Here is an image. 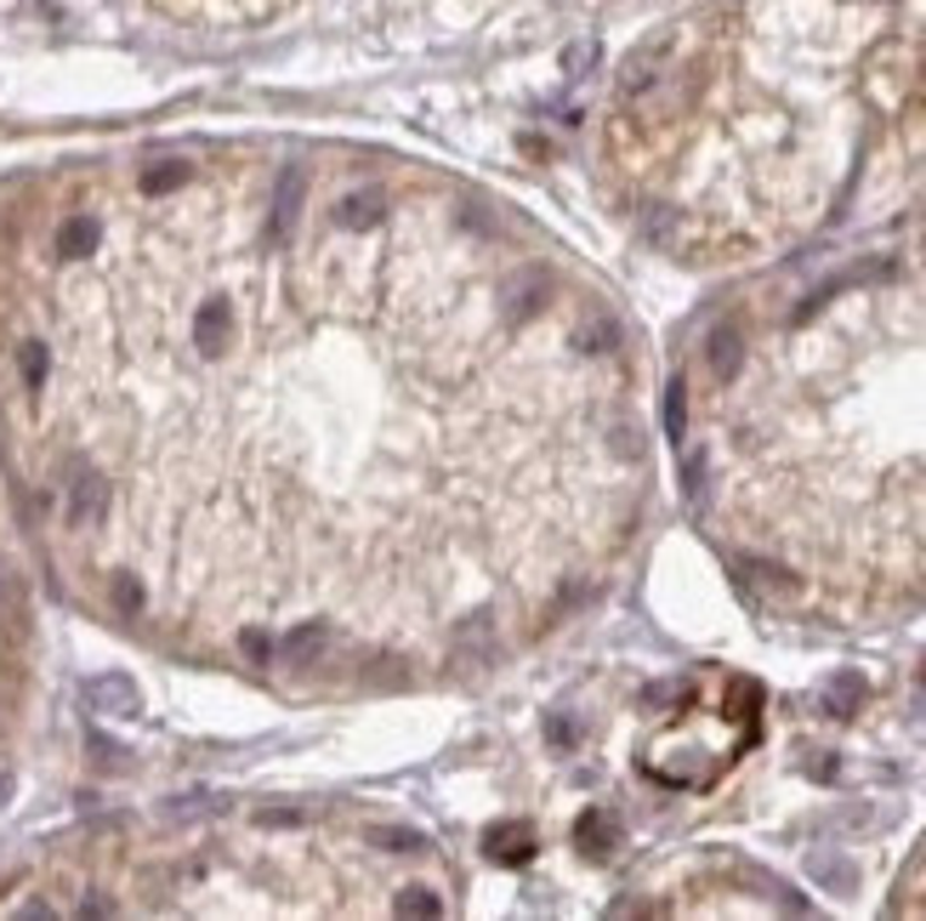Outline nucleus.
<instances>
[{"label":"nucleus","instance_id":"nucleus-6","mask_svg":"<svg viewBox=\"0 0 926 921\" xmlns=\"http://www.w3.org/2000/svg\"><path fill=\"white\" fill-rule=\"evenodd\" d=\"M393 910H404V915H432V910H437V899H426L421 888H410L404 899H393Z\"/></svg>","mask_w":926,"mask_h":921},{"label":"nucleus","instance_id":"nucleus-3","mask_svg":"<svg viewBox=\"0 0 926 921\" xmlns=\"http://www.w3.org/2000/svg\"><path fill=\"white\" fill-rule=\"evenodd\" d=\"M620 842V819L614 813H586V819H580V848H586V853H608Z\"/></svg>","mask_w":926,"mask_h":921},{"label":"nucleus","instance_id":"nucleus-7","mask_svg":"<svg viewBox=\"0 0 926 921\" xmlns=\"http://www.w3.org/2000/svg\"><path fill=\"white\" fill-rule=\"evenodd\" d=\"M665 427H671V439H682V381L671 387V399H665Z\"/></svg>","mask_w":926,"mask_h":921},{"label":"nucleus","instance_id":"nucleus-5","mask_svg":"<svg viewBox=\"0 0 926 921\" xmlns=\"http://www.w3.org/2000/svg\"><path fill=\"white\" fill-rule=\"evenodd\" d=\"M858 689H864V683H858V677H836V683H831V700H836V717H847V705L858 700Z\"/></svg>","mask_w":926,"mask_h":921},{"label":"nucleus","instance_id":"nucleus-1","mask_svg":"<svg viewBox=\"0 0 926 921\" xmlns=\"http://www.w3.org/2000/svg\"><path fill=\"white\" fill-rule=\"evenodd\" d=\"M483 848H490V859H501V864H517V859L534 853V831L529 825H495L483 837Z\"/></svg>","mask_w":926,"mask_h":921},{"label":"nucleus","instance_id":"nucleus-8","mask_svg":"<svg viewBox=\"0 0 926 921\" xmlns=\"http://www.w3.org/2000/svg\"><path fill=\"white\" fill-rule=\"evenodd\" d=\"M12 797V773H0V802H7Z\"/></svg>","mask_w":926,"mask_h":921},{"label":"nucleus","instance_id":"nucleus-2","mask_svg":"<svg viewBox=\"0 0 926 921\" xmlns=\"http://www.w3.org/2000/svg\"><path fill=\"white\" fill-rule=\"evenodd\" d=\"M85 694H91V705H103L109 717H131L137 711V689L125 683V677H97Z\"/></svg>","mask_w":926,"mask_h":921},{"label":"nucleus","instance_id":"nucleus-4","mask_svg":"<svg viewBox=\"0 0 926 921\" xmlns=\"http://www.w3.org/2000/svg\"><path fill=\"white\" fill-rule=\"evenodd\" d=\"M705 359H711V370H716V376H734V364H739V336H734V330H716Z\"/></svg>","mask_w":926,"mask_h":921}]
</instances>
